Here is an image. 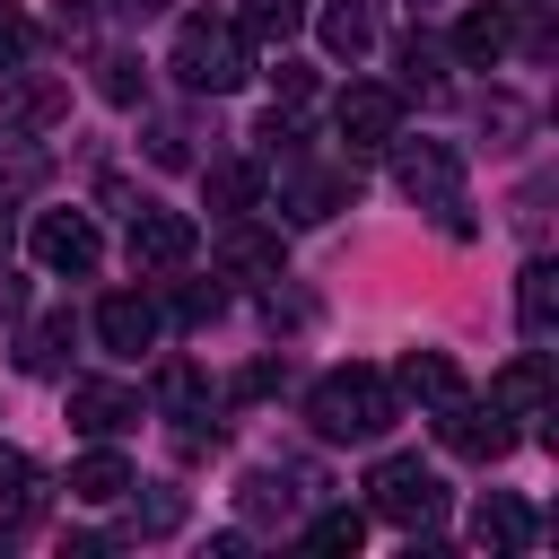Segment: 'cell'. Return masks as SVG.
<instances>
[{
    "label": "cell",
    "mask_w": 559,
    "mask_h": 559,
    "mask_svg": "<svg viewBox=\"0 0 559 559\" xmlns=\"http://www.w3.org/2000/svg\"><path fill=\"white\" fill-rule=\"evenodd\" d=\"M306 419H314V437H332V445H367V437H384V428L402 419V393H393V376H376V367H332V376L306 393Z\"/></svg>",
    "instance_id": "6da1fadb"
},
{
    "label": "cell",
    "mask_w": 559,
    "mask_h": 559,
    "mask_svg": "<svg viewBox=\"0 0 559 559\" xmlns=\"http://www.w3.org/2000/svg\"><path fill=\"white\" fill-rule=\"evenodd\" d=\"M166 70H175L192 96H227V87H245V79H253V44H245L236 26H218V17H183V26H175Z\"/></svg>",
    "instance_id": "7a4b0ae2"
},
{
    "label": "cell",
    "mask_w": 559,
    "mask_h": 559,
    "mask_svg": "<svg viewBox=\"0 0 559 559\" xmlns=\"http://www.w3.org/2000/svg\"><path fill=\"white\" fill-rule=\"evenodd\" d=\"M393 148V175H402V192L445 227V236H472V210H463V157L445 148V140H384Z\"/></svg>",
    "instance_id": "3957f363"
},
{
    "label": "cell",
    "mask_w": 559,
    "mask_h": 559,
    "mask_svg": "<svg viewBox=\"0 0 559 559\" xmlns=\"http://www.w3.org/2000/svg\"><path fill=\"white\" fill-rule=\"evenodd\" d=\"M367 515H384V524H437L445 515V480L419 463V454H384L376 472H367Z\"/></svg>",
    "instance_id": "277c9868"
},
{
    "label": "cell",
    "mask_w": 559,
    "mask_h": 559,
    "mask_svg": "<svg viewBox=\"0 0 559 559\" xmlns=\"http://www.w3.org/2000/svg\"><path fill=\"white\" fill-rule=\"evenodd\" d=\"M26 245H35V262H44V271H61V280H87V271H96V253H105L87 210H35Z\"/></svg>",
    "instance_id": "5b68a950"
},
{
    "label": "cell",
    "mask_w": 559,
    "mask_h": 559,
    "mask_svg": "<svg viewBox=\"0 0 559 559\" xmlns=\"http://www.w3.org/2000/svg\"><path fill=\"white\" fill-rule=\"evenodd\" d=\"M437 419V437L454 445V454H472V463H498L507 445H515V428H507V411H489V402H472V393H454L445 411H428Z\"/></svg>",
    "instance_id": "8992f818"
},
{
    "label": "cell",
    "mask_w": 559,
    "mask_h": 559,
    "mask_svg": "<svg viewBox=\"0 0 559 559\" xmlns=\"http://www.w3.org/2000/svg\"><path fill=\"white\" fill-rule=\"evenodd\" d=\"M332 122H341V140H349V148H384V140L402 131V87H376V79H358V87H341Z\"/></svg>",
    "instance_id": "52a82bcc"
},
{
    "label": "cell",
    "mask_w": 559,
    "mask_h": 559,
    "mask_svg": "<svg viewBox=\"0 0 559 559\" xmlns=\"http://www.w3.org/2000/svg\"><path fill=\"white\" fill-rule=\"evenodd\" d=\"M192 218L183 210H131V271L148 280V271H183L192 262Z\"/></svg>",
    "instance_id": "ba28073f"
},
{
    "label": "cell",
    "mask_w": 559,
    "mask_h": 559,
    "mask_svg": "<svg viewBox=\"0 0 559 559\" xmlns=\"http://www.w3.org/2000/svg\"><path fill=\"white\" fill-rule=\"evenodd\" d=\"M157 297H140V288H114L105 306H96V341L114 349V358H140V349H157Z\"/></svg>",
    "instance_id": "9c48e42d"
},
{
    "label": "cell",
    "mask_w": 559,
    "mask_h": 559,
    "mask_svg": "<svg viewBox=\"0 0 559 559\" xmlns=\"http://www.w3.org/2000/svg\"><path fill=\"white\" fill-rule=\"evenodd\" d=\"M393 393H402V402H419V411H445V402L463 393V367H454L445 349H402V367H393Z\"/></svg>",
    "instance_id": "30bf717a"
},
{
    "label": "cell",
    "mask_w": 559,
    "mask_h": 559,
    "mask_svg": "<svg viewBox=\"0 0 559 559\" xmlns=\"http://www.w3.org/2000/svg\"><path fill=\"white\" fill-rule=\"evenodd\" d=\"M341 201H349V175H332V166H288V175H280V210H288L297 227L332 218Z\"/></svg>",
    "instance_id": "8fae6325"
},
{
    "label": "cell",
    "mask_w": 559,
    "mask_h": 559,
    "mask_svg": "<svg viewBox=\"0 0 559 559\" xmlns=\"http://www.w3.org/2000/svg\"><path fill=\"white\" fill-rule=\"evenodd\" d=\"M140 419V393L131 384H70V428L79 437H122Z\"/></svg>",
    "instance_id": "7c38bea8"
},
{
    "label": "cell",
    "mask_w": 559,
    "mask_h": 559,
    "mask_svg": "<svg viewBox=\"0 0 559 559\" xmlns=\"http://www.w3.org/2000/svg\"><path fill=\"white\" fill-rule=\"evenodd\" d=\"M218 271H227V280H280V236L227 218V227H218Z\"/></svg>",
    "instance_id": "4fadbf2b"
},
{
    "label": "cell",
    "mask_w": 559,
    "mask_h": 559,
    "mask_svg": "<svg viewBox=\"0 0 559 559\" xmlns=\"http://www.w3.org/2000/svg\"><path fill=\"white\" fill-rule=\"evenodd\" d=\"M550 402V367H542V349H524L515 367H498V384H489V411H507V419H533Z\"/></svg>",
    "instance_id": "5bb4252c"
},
{
    "label": "cell",
    "mask_w": 559,
    "mask_h": 559,
    "mask_svg": "<svg viewBox=\"0 0 559 559\" xmlns=\"http://www.w3.org/2000/svg\"><path fill=\"white\" fill-rule=\"evenodd\" d=\"M472 542H480V550H524V542H533V507L507 498V489H489V498L472 507Z\"/></svg>",
    "instance_id": "9a60e30c"
},
{
    "label": "cell",
    "mask_w": 559,
    "mask_h": 559,
    "mask_svg": "<svg viewBox=\"0 0 559 559\" xmlns=\"http://www.w3.org/2000/svg\"><path fill=\"white\" fill-rule=\"evenodd\" d=\"M515 323H524L533 349L550 341V323H559V271H550V262H524V280H515Z\"/></svg>",
    "instance_id": "2e32d148"
},
{
    "label": "cell",
    "mask_w": 559,
    "mask_h": 559,
    "mask_svg": "<svg viewBox=\"0 0 559 559\" xmlns=\"http://www.w3.org/2000/svg\"><path fill=\"white\" fill-rule=\"evenodd\" d=\"M122 489H131V463H122L114 445H96V454L70 463V498H79V507H122Z\"/></svg>",
    "instance_id": "e0dca14e"
},
{
    "label": "cell",
    "mask_w": 559,
    "mask_h": 559,
    "mask_svg": "<svg viewBox=\"0 0 559 559\" xmlns=\"http://www.w3.org/2000/svg\"><path fill=\"white\" fill-rule=\"evenodd\" d=\"M122 498H131V524H122L131 542H166V533L183 524V507H192V498H183L175 480H148V498H140V480H131Z\"/></svg>",
    "instance_id": "ac0fdd59"
},
{
    "label": "cell",
    "mask_w": 559,
    "mask_h": 559,
    "mask_svg": "<svg viewBox=\"0 0 559 559\" xmlns=\"http://www.w3.org/2000/svg\"><path fill=\"white\" fill-rule=\"evenodd\" d=\"M314 26H323V52H341V61H358V52L376 44V9H367V0H332Z\"/></svg>",
    "instance_id": "d6986e66"
},
{
    "label": "cell",
    "mask_w": 559,
    "mask_h": 559,
    "mask_svg": "<svg viewBox=\"0 0 559 559\" xmlns=\"http://www.w3.org/2000/svg\"><path fill=\"white\" fill-rule=\"evenodd\" d=\"M297 26H306V0H245L236 9V35L245 44H288Z\"/></svg>",
    "instance_id": "ffe728a7"
},
{
    "label": "cell",
    "mask_w": 559,
    "mask_h": 559,
    "mask_svg": "<svg viewBox=\"0 0 559 559\" xmlns=\"http://www.w3.org/2000/svg\"><path fill=\"white\" fill-rule=\"evenodd\" d=\"M507 52V9H472L463 26H454V61H472V70H489Z\"/></svg>",
    "instance_id": "44dd1931"
},
{
    "label": "cell",
    "mask_w": 559,
    "mask_h": 559,
    "mask_svg": "<svg viewBox=\"0 0 559 559\" xmlns=\"http://www.w3.org/2000/svg\"><path fill=\"white\" fill-rule=\"evenodd\" d=\"M306 489H314L306 472H253V480H245V515H288Z\"/></svg>",
    "instance_id": "7402d4cb"
},
{
    "label": "cell",
    "mask_w": 559,
    "mask_h": 559,
    "mask_svg": "<svg viewBox=\"0 0 559 559\" xmlns=\"http://www.w3.org/2000/svg\"><path fill=\"white\" fill-rule=\"evenodd\" d=\"M17 358H26V376H61V358H70V314H44Z\"/></svg>",
    "instance_id": "603a6c76"
},
{
    "label": "cell",
    "mask_w": 559,
    "mask_h": 559,
    "mask_svg": "<svg viewBox=\"0 0 559 559\" xmlns=\"http://www.w3.org/2000/svg\"><path fill=\"white\" fill-rule=\"evenodd\" d=\"M201 183H210V201H218L227 218H245V210L262 201V175H253V166H210Z\"/></svg>",
    "instance_id": "cb8c5ba5"
},
{
    "label": "cell",
    "mask_w": 559,
    "mask_h": 559,
    "mask_svg": "<svg viewBox=\"0 0 559 559\" xmlns=\"http://www.w3.org/2000/svg\"><path fill=\"white\" fill-rule=\"evenodd\" d=\"M358 542H367V515L358 507H323L306 524V550H358Z\"/></svg>",
    "instance_id": "d4e9b609"
},
{
    "label": "cell",
    "mask_w": 559,
    "mask_h": 559,
    "mask_svg": "<svg viewBox=\"0 0 559 559\" xmlns=\"http://www.w3.org/2000/svg\"><path fill=\"white\" fill-rule=\"evenodd\" d=\"M96 96H105V105H140V61H131V52H105V61H96Z\"/></svg>",
    "instance_id": "484cf974"
},
{
    "label": "cell",
    "mask_w": 559,
    "mask_h": 559,
    "mask_svg": "<svg viewBox=\"0 0 559 559\" xmlns=\"http://www.w3.org/2000/svg\"><path fill=\"white\" fill-rule=\"evenodd\" d=\"M157 402H166V411H201V402H210V384H201V367H183V358H175V367L157 376Z\"/></svg>",
    "instance_id": "4316f807"
},
{
    "label": "cell",
    "mask_w": 559,
    "mask_h": 559,
    "mask_svg": "<svg viewBox=\"0 0 559 559\" xmlns=\"http://www.w3.org/2000/svg\"><path fill=\"white\" fill-rule=\"evenodd\" d=\"M402 70H411V87H437V79H445V52H437L428 35H411V44H402Z\"/></svg>",
    "instance_id": "83f0119b"
},
{
    "label": "cell",
    "mask_w": 559,
    "mask_h": 559,
    "mask_svg": "<svg viewBox=\"0 0 559 559\" xmlns=\"http://www.w3.org/2000/svg\"><path fill=\"white\" fill-rule=\"evenodd\" d=\"M26 44H35V26H26V17L0 0V70H17V61H26Z\"/></svg>",
    "instance_id": "f1b7e54d"
},
{
    "label": "cell",
    "mask_w": 559,
    "mask_h": 559,
    "mask_svg": "<svg viewBox=\"0 0 559 559\" xmlns=\"http://www.w3.org/2000/svg\"><path fill=\"white\" fill-rule=\"evenodd\" d=\"M17 114H26V122H52V114H61V87H52V79H26V87H17Z\"/></svg>",
    "instance_id": "f546056e"
},
{
    "label": "cell",
    "mask_w": 559,
    "mask_h": 559,
    "mask_svg": "<svg viewBox=\"0 0 559 559\" xmlns=\"http://www.w3.org/2000/svg\"><path fill=\"white\" fill-rule=\"evenodd\" d=\"M271 87H280V105H306V96H314V70H306V61H280Z\"/></svg>",
    "instance_id": "4dcf8cb0"
},
{
    "label": "cell",
    "mask_w": 559,
    "mask_h": 559,
    "mask_svg": "<svg viewBox=\"0 0 559 559\" xmlns=\"http://www.w3.org/2000/svg\"><path fill=\"white\" fill-rule=\"evenodd\" d=\"M218 314V288H175V323H210Z\"/></svg>",
    "instance_id": "1f68e13d"
},
{
    "label": "cell",
    "mask_w": 559,
    "mask_h": 559,
    "mask_svg": "<svg viewBox=\"0 0 559 559\" xmlns=\"http://www.w3.org/2000/svg\"><path fill=\"white\" fill-rule=\"evenodd\" d=\"M262 393H280V358H262V367L236 376V402H262Z\"/></svg>",
    "instance_id": "d6a6232c"
},
{
    "label": "cell",
    "mask_w": 559,
    "mask_h": 559,
    "mask_svg": "<svg viewBox=\"0 0 559 559\" xmlns=\"http://www.w3.org/2000/svg\"><path fill=\"white\" fill-rule=\"evenodd\" d=\"M148 157H157V166H183V131H175V122H157V140H148Z\"/></svg>",
    "instance_id": "836d02e7"
},
{
    "label": "cell",
    "mask_w": 559,
    "mask_h": 559,
    "mask_svg": "<svg viewBox=\"0 0 559 559\" xmlns=\"http://www.w3.org/2000/svg\"><path fill=\"white\" fill-rule=\"evenodd\" d=\"M0 480H9V489H26V480H35V463H26L17 445H0Z\"/></svg>",
    "instance_id": "e575fe53"
},
{
    "label": "cell",
    "mask_w": 559,
    "mask_h": 559,
    "mask_svg": "<svg viewBox=\"0 0 559 559\" xmlns=\"http://www.w3.org/2000/svg\"><path fill=\"white\" fill-rule=\"evenodd\" d=\"M114 9H122V17H157L166 0H114Z\"/></svg>",
    "instance_id": "d590c367"
},
{
    "label": "cell",
    "mask_w": 559,
    "mask_h": 559,
    "mask_svg": "<svg viewBox=\"0 0 559 559\" xmlns=\"http://www.w3.org/2000/svg\"><path fill=\"white\" fill-rule=\"evenodd\" d=\"M0 245H9V218H0Z\"/></svg>",
    "instance_id": "8d00e7d4"
}]
</instances>
